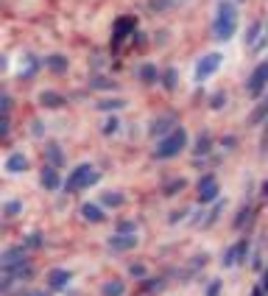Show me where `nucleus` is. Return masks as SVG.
<instances>
[{"label":"nucleus","mask_w":268,"mask_h":296,"mask_svg":"<svg viewBox=\"0 0 268 296\" xmlns=\"http://www.w3.org/2000/svg\"><path fill=\"white\" fill-rule=\"evenodd\" d=\"M237 28V11H235V3H229V0H221L218 3V14H215V39H226L235 34Z\"/></svg>","instance_id":"f257e3e1"},{"label":"nucleus","mask_w":268,"mask_h":296,"mask_svg":"<svg viewBox=\"0 0 268 296\" xmlns=\"http://www.w3.org/2000/svg\"><path fill=\"white\" fill-rule=\"evenodd\" d=\"M184 145H187V132H184L182 126H176L168 137H162L157 143V148H154V157H157V159H174L176 154L184 151Z\"/></svg>","instance_id":"f03ea898"},{"label":"nucleus","mask_w":268,"mask_h":296,"mask_svg":"<svg viewBox=\"0 0 268 296\" xmlns=\"http://www.w3.org/2000/svg\"><path fill=\"white\" fill-rule=\"evenodd\" d=\"M101 179V174L92 168L89 162L79 165V168H73V174L67 176V182H64V190L67 193H76V190H84V187L95 185V182Z\"/></svg>","instance_id":"7ed1b4c3"},{"label":"nucleus","mask_w":268,"mask_h":296,"mask_svg":"<svg viewBox=\"0 0 268 296\" xmlns=\"http://www.w3.org/2000/svg\"><path fill=\"white\" fill-rule=\"evenodd\" d=\"M265 84H268V59L265 62H260L257 67H254V73L249 76V81H246V92L252 98H257L260 92L265 90Z\"/></svg>","instance_id":"20e7f679"},{"label":"nucleus","mask_w":268,"mask_h":296,"mask_svg":"<svg viewBox=\"0 0 268 296\" xmlns=\"http://www.w3.org/2000/svg\"><path fill=\"white\" fill-rule=\"evenodd\" d=\"M221 62H224L221 53H207V56H201V62L196 64V79H199V81L210 79V76L221 67Z\"/></svg>","instance_id":"39448f33"},{"label":"nucleus","mask_w":268,"mask_h":296,"mask_svg":"<svg viewBox=\"0 0 268 296\" xmlns=\"http://www.w3.org/2000/svg\"><path fill=\"white\" fill-rule=\"evenodd\" d=\"M218 199V182L212 174L201 176L199 179V204H212Z\"/></svg>","instance_id":"423d86ee"},{"label":"nucleus","mask_w":268,"mask_h":296,"mask_svg":"<svg viewBox=\"0 0 268 296\" xmlns=\"http://www.w3.org/2000/svg\"><path fill=\"white\" fill-rule=\"evenodd\" d=\"M70 280H73V274H70L67 268H51V271H47V288H53V291L67 288Z\"/></svg>","instance_id":"0eeeda50"},{"label":"nucleus","mask_w":268,"mask_h":296,"mask_svg":"<svg viewBox=\"0 0 268 296\" xmlns=\"http://www.w3.org/2000/svg\"><path fill=\"white\" fill-rule=\"evenodd\" d=\"M39 182H42L45 190H59V187H62V176H59V168H53V165H45L42 174H39Z\"/></svg>","instance_id":"6e6552de"},{"label":"nucleus","mask_w":268,"mask_h":296,"mask_svg":"<svg viewBox=\"0 0 268 296\" xmlns=\"http://www.w3.org/2000/svg\"><path fill=\"white\" fill-rule=\"evenodd\" d=\"M106 246H109L112 252H129V249L137 246V235H112V238L106 240Z\"/></svg>","instance_id":"1a4fd4ad"},{"label":"nucleus","mask_w":268,"mask_h":296,"mask_svg":"<svg viewBox=\"0 0 268 296\" xmlns=\"http://www.w3.org/2000/svg\"><path fill=\"white\" fill-rule=\"evenodd\" d=\"M81 215H84V221H89V224H104L106 221V215H104V210H101L98 204H81Z\"/></svg>","instance_id":"9d476101"},{"label":"nucleus","mask_w":268,"mask_h":296,"mask_svg":"<svg viewBox=\"0 0 268 296\" xmlns=\"http://www.w3.org/2000/svg\"><path fill=\"white\" fill-rule=\"evenodd\" d=\"M168 129H176V126H174V115H168V117H159V120H154L151 126H148V134H151V137H162V134L168 132Z\"/></svg>","instance_id":"9b49d317"},{"label":"nucleus","mask_w":268,"mask_h":296,"mask_svg":"<svg viewBox=\"0 0 268 296\" xmlns=\"http://www.w3.org/2000/svg\"><path fill=\"white\" fill-rule=\"evenodd\" d=\"M26 168H28V159L22 157L20 151L9 154V159H6V170H9V174H22Z\"/></svg>","instance_id":"f8f14e48"},{"label":"nucleus","mask_w":268,"mask_h":296,"mask_svg":"<svg viewBox=\"0 0 268 296\" xmlns=\"http://www.w3.org/2000/svg\"><path fill=\"white\" fill-rule=\"evenodd\" d=\"M45 157H47V162H51L53 168H62V165H64V154H62V148H59L56 143H47Z\"/></svg>","instance_id":"ddd939ff"},{"label":"nucleus","mask_w":268,"mask_h":296,"mask_svg":"<svg viewBox=\"0 0 268 296\" xmlns=\"http://www.w3.org/2000/svg\"><path fill=\"white\" fill-rule=\"evenodd\" d=\"M45 64H47V70H53V73H67V56H59V53H53V56H47L45 59Z\"/></svg>","instance_id":"4468645a"},{"label":"nucleus","mask_w":268,"mask_h":296,"mask_svg":"<svg viewBox=\"0 0 268 296\" xmlns=\"http://www.w3.org/2000/svg\"><path fill=\"white\" fill-rule=\"evenodd\" d=\"M199 157H207V154L212 151V134L210 132H201V137L196 140V148H193Z\"/></svg>","instance_id":"2eb2a0df"},{"label":"nucleus","mask_w":268,"mask_h":296,"mask_svg":"<svg viewBox=\"0 0 268 296\" xmlns=\"http://www.w3.org/2000/svg\"><path fill=\"white\" fill-rule=\"evenodd\" d=\"M39 104H42L45 109H59V106H64V98L59 95V92H42V95H39Z\"/></svg>","instance_id":"dca6fc26"},{"label":"nucleus","mask_w":268,"mask_h":296,"mask_svg":"<svg viewBox=\"0 0 268 296\" xmlns=\"http://www.w3.org/2000/svg\"><path fill=\"white\" fill-rule=\"evenodd\" d=\"M101 293H104V296H123V293H126V285H123L120 280H109V282H104Z\"/></svg>","instance_id":"f3484780"},{"label":"nucleus","mask_w":268,"mask_h":296,"mask_svg":"<svg viewBox=\"0 0 268 296\" xmlns=\"http://www.w3.org/2000/svg\"><path fill=\"white\" fill-rule=\"evenodd\" d=\"M137 76H140L142 84H157V79H159V73H157V67H154V64H142Z\"/></svg>","instance_id":"a211bd4d"},{"label":"nucleus","mask_w":268,"mask_h":296,"mask_svg":"<svg viewBox=\"0 0 268 296\" xmlns=\"http://www.w3.org/2000/svg\"><path fill=\"white\" fill-rule=\"evenodd\" d=\"M129 31H134V20L132 17H120V20H117V31H115V42H120Z\"/></svg>","instance_id":"6ab92c4d"},{"label":"nucleus","mask_w":268,"mask_h":296,"mask_svg":"<svg viewBox=\"0 0 268 296\" xmlns=\"http://www.w3.org/2000/svg\"><path fill=\"white\" fill-rule=\"evenodd\" d=\"M123 106H126V101H123V98H109V101H101L98 109L101 112H115V109H123Z\"/></svg>","instance_id":"aec40b11"},{"label":"nucleus","mask_w":268,"mask_h":296,"mask_svg":"<svg viewBox=\"0 0 268 296\" xmlns=\"http://www.w3.org/2000/svg\"><path fill=\"white\" fill-rule=\"evenodd\" d=\"M123 201H126V199H123L120 193H104V196H101V204H104V207H120Z\"/></svg>","instance_id":"412c9836"},{"label":"nucleus","mask_w":268,"mask_h":296,"mask_svg":"<svg viewBox=\"0 0 268 296\" xmlns=\"http://www.w3.org/2000/svg\"><path fill=\"white\" fill-rule=\"evenodd\" d=\"M221 265H224V268H232V265H237V249H235V246H229V249L224 252Z\"/></svg>","instance_id":"4be33fe9"},{"label":"nucleus","mask_w":268,"mask_h":296,"mask_svg":"<svg viewBox=\"0 0 268 296\" xmlns=\"http://www.w3.org/2000/svg\"><path fill=\"white\" fill-rule=\"evenodd\" d=\"M17 212H22V201H6L3 204V215L6 218H14Z\"/></svg>","instance_id":"5701e85b"},{"label":"nucleus","mask_w":268,"mask_h":296,"mask_svg":"<svg viewBox=\"0 0 268 296\" xmlns=\"http://www.w3.org/2000/svg\"><path fill=\"white\" fill-rule=\"evenodd\" d=\"M235 249H237V263H246V257H249V240L246 238H243V240H237V243H235Z\"/></svg>","instance_id":"b1692460"},{"label":"nucleus","mask_w":268,"mask_h":296,"mask_svg":"<svg viewBox=\"0 0 268 296\" xmlns=\"http://www.w3.org/2000/svg\"><path fill=\"white\" fill-rule=\"evenodd\" d=\"M117 235H137V224L134 221H120L117 224Z\"/></svg>","instance_id":"393cba45"},{"label":"nucleus","mask_w":268,"mask_h":296,"mask_svg":"<svg viewBox=\"0 0 268 296\" xmlns=\"http://www.w3.org/2000/svg\"><path fill=\"white\" fill-rule=\"evenodd\" d=\"M129 274H132L134 280H145L148 271H145V265H142V263H132V265H129Z\"/></svg>","instance_id":"a878e982"},{"label":"nucleus","mask_w":268,"mask_h":296,"mask_svg":"<svg viewBox=\"0 0 268 296\" xmlns=\"http://www.w3.org/2000/svg\"><path fill=\"white\" fill-rule=\"evenodd\" d=\"M162 84H165V90H174L176 87V70L170 67V70H165V76H162Z\"/></svg>","instance_id":"bb28decb"},{"label":"nucleus","mask_w":268,"mask_h":296,"mask_svg":"<svg viewBox=\"0 0 268 296\" xmlns=\"http://www.w3.org/2000/svg\"><path fill=\"white\" fill-rule=\"evenodd\" d=\"M184 185H187V182H184V179H176V182H170V185L165 187V196H174V193L184 190Z\"/></svg>","instance_id":"cd10ccee"},{"label":"nucleus","mask_w":268,"mask_h":296,"mask_svg":"<svg viewBox=\"0 0 268 296\" xmlns=\"http://www.w3.org/2000/svg\"><path fill=\"white\" fill-rule=\"evenodd\" d=\"M26 246L28 249H39V246H42V235H39V232H31L26 238Z\"/></svg>","instance_id":"c85d7f7f"},{"label":"nucleus","mask_w":268,"mask_h":296,"mask_svg":"<svg viewBox=\"0 0 268 296\" xmlns=\"http://www.w3.org/2000/svg\"><path fill=\"white\" fill-rule=\"evenodd\" d=\"M89 87H95V90H115V84L106 81V79H92V81H89Z\"/></svg>","instance_id":"c756f323"},{"label":"nucleus","mask_w":268,"mask_h":296,"mask_svg":"<svg viewBox=\"0 0 268 296\" xmlns=\"http://www.w3.org/2000/svg\"><path fill=\"white\" fill-rule=\"evenodd\" d=\"M224 104H226V92H215V95L210 98V106H212V109H221Z\"/></svg>","instance_id":"7c9ffc66"},{"label":"nucleus","mask_w":268,"mask_h":296,"mask_svg":"<svg viewBox=\"0 0 268 296\" xmlns=\"http://www.w3.org/2000/svg\"><path fill=\"white\" fill-rule=\"evenodd\" d=\"M249 215H252V210H249V207H243V210L237 212V218H235V229H240L243 224H246V218H249Z\"/></svg>","instance_id":"2f4dec72"},{"label":"nucleus","mask_w":268,"mask_h":296,"mask_svg":"<svg viewBox=\"0 0 268 296\" xmlns=\"http://www.w3.org/2000/svg\"><path fill=\"white\" fill-rule=\"evenodd\" d=\"M117 129H120V123H117V117H109V120L104 123V134H115Z\"/></svg>","instance_id":"473e14b6"},{"label":"nucleus","mask_w":268,"mask_h":296,"mask_svg":"<svg viewBox=\"0 0 268 296\" xmlns=\"http://www.w3.org/2000/svg\"><path fill=\"white\" fill-rule=\"evenodd\" d=\"M221 210H224V204H215V207H212V212H210V218H207V221H204V224H207V227H212V224H215V218H218V215H221Z\"/></svg>","instance_id":"72a5a7b5"},{"label":"nucleus","mask_w":268,"mask_h":296,"mask_svg":"<svg viewBox=\"0 0 268 296\" xmlns=\"http://www.w3.org/2000/svg\"><path fill=\"white\" fill-rule=\"evenodd\" d=\"M207 296H221V280H212L207 288Z\"/></svg>","instance_id":"f704fd0d"},{"label":"nucleus","mask_w":268,"mask_h":296,"mask_svg":"<svg viewBox=\"0 0 268 296\" xmlns=\"http://www.w3.org/2000/svg\"><path fill=\"white\" fill-rule=\"evenodd\" d=\"M257 31H260V26H257V22H254V26L249 28V34H246V42H252V39L257 37Z\"/></svg>","instance_id":"c9c22d12"},{"label":"nucleus","mask_w":268,"mask_h":296,"mask_svg":"<svg viewBox=\"0 0 268 296\" xmlns=\"http://www.w3.org/2000/svg\"><path fill=\"white\" fill-rule=\"evenodd\" d=\"M265 109H268V104H265V106H260V109H257V112H254V115H252V123H257V120H260V117H263V115H265Z\"/></svg>","instance_id":"e433bc0d"},{"label":"nucleus","mask_w":268,"mask_h":296,"mask_svg":"<svg viewBox=\"0 0 268 296\" xmlns=\"http://www.w3.org/2000/svg\"><path fill=\"white\" fill-rule=\"evenodd\" d=\"M184 215H187V210H179V212H174V215H170V224H179Z\"/></svg>","instance_id":"4c0bfd02"},{"label":"nucleus","mask_w":268,"mask_h":296,"mask_svg":"<svg viewBox=\"0 0 268 296\" xmlns=\"http://www.w3.org/2000/svg\"><path fill=\"white\" fill-rule=\"evenodd\" d=\"M9 112H11V98L3 95V115H9Z\"/></svg>","instance_id":"58836bf2"},{"label":"nucleus","mask_w":268,"mask_h":296,"mask_svg":"<svg viewBox=\"0 0 268 296\" xmlns=\"http://www.w3.org/2000/svg\"><path fill=\"white\" fill-rule=\"evenodd\" d=\"M159 285H162V282H159V280H157V282H154V280H151V282H145V291H157V288H159Z\"/></svg>","instance_id":"ea45409f"},{"label":"nucleus","mask_w":268,"mask_h":296,"mask_svg":"<svg viewBox=\"0 0 268 296\" xmlns=\"http://www.w3.org/2000/svg\"><path fill=\"white\" fill-rule=\"evenodd\" d=\"M34 134H37V137L42 134V123H39V120H34Z\"/></svg>","instance_id":"a19ab883"},{"label":"nucleus","mask_w":268,"mask_h":296,"mask_svg":"<svg viewBox=\"0 0 268 296\" xmlns=\"http://www.w3.org/2000/svg\"><path fill=\"white\" fill-rule=\"evenodd\" d=\"M260 288H263V291L268 293V268H265V274H263V285H260Z\"/></svg>","instance_id":"79ce46f5"},{"label":"nucleus","mask_w":268,"mask_h":296,"mask_svg":"<svg viewBox=\"0 0 268 296\" xmlns=\"http://www.w3.org/2000/svg\"><path fill=\"white\" fill-rule=\"evenodd\" d=\"M22 296H47V293H45V291H26Z\"/></svg>","instance_id":"37998d69"},{"label":"nucleus","mask_w":268,"mask_h":296,"mask_svg":"<svg viewBox=\"0 0 268 296\" xmlns=\"http://www.w3.org/2000/svg\"><path fill=\"white\" fill-rule=\"evenodd\" d=\"M260 190H263V196H265V199H268V179H265V182H263V187H260Z\"/></svg>","instance_id":"c03bdc74"},{"label":"nucleus","mask_w":268,"mask_h":296,"mask_svg":"<svg viewBox=\"0 0 268 296\" xmlns=\"http://www.w3.org/2000/svg\"><path fill=\"white\" fill-rule=\"evenodd\" d=\"M252 296H263V288H254V291H252Z\"/></svg>","instance_id":"a18cd8bd"}]
</instances>
